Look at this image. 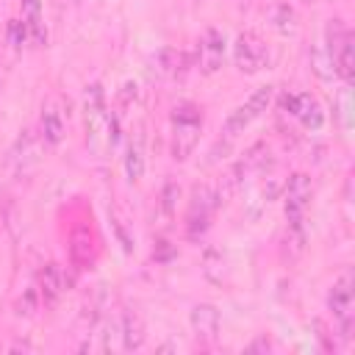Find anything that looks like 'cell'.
Returning a JSON list of instances; mask_svg holds the SVG:
<instances>
[{"instance_id": "cell-1", "label": "cell", "mask_w": 355, "mask_h": 355, "mask_svg": "<svg viewBox=\"0 0 355 355\" xmlns=\"http://www.w3.org/2000/svg\"><path fill=\"white\" fill-rule=\"evenodd\" d=\"M202 133V111L194 103H178L172 108V158L186 161Z\"/></svg>"}, {"instance_id": "cell-2", "label": "cell", "mask_w": 355, "mask_h": 355, "mask_svg": "<svg viewBox=\"0 0 355 355\" xmlns=\"http://www.w3.org/2000/svg\"><path fill=\"white\" fill-rule=\"evenodd\" d=\"M108 108H105V92L100 83H92L86 86V94H83V122H86V141L92 147L94 155H103L108 144Z\"/></svg>"}, {"instance_id": "cell-3", "label": "cell", "mask_w": 355, "mask_h": 355, "mask_svg": "<svg viewBox=\"0 0 355 355\" xmlns=\"http://www.w3.org/2000/svg\"><path fill=\"white\" fill-rule=\"evenodd\" d=\"M275 100V86H258L241 105H236L227 116H225V125H222V136L225 141H233L236 136H241L258 116H263V111L272 105Z\"/></svg>"}, {"instance_id": "cell-4", "label": "cell", "mask_w": 355, "mask_h": 355, "mask_svg": "<svg viewBox=\"0 0 355 355\" xmlns=\"http://www.w3.org/2000/svg\"><path fill=\"white\" fill-rule=\"evenodd\" d=\"M216 208H219V197H216L214 186L197 183V186L191 189L189 208H186V222H183L186 236H189L191 241H197V239L205 236V230L211 227V216H214Z\"/></svg>"}, {"instance_id": "cell-5", "label": "cell", "mask_w": 355, "mask_h": 355, "mask_svg": "<svg viewBox=\"0 0 355 355\" xmlns=\"http://www.w3.org/2000/svg\"><path fill=\"white\" fill-rule=\"evenodd\" d=\"M327 308L338 324V333L344 338L352 336V324H355V283H352V272H341L330 291H327Z\"/></svg>"}, {"instance_id": "cell-6", "label": "cell", "mask_w": 355, "mask_h": 355, "mask_svg": "<svg viewBox=\"0 0 355 355\" xmlns=\"http://www.w3.org/2000/svg\"><path fill=\"white\" fill-rule=\"evenodd\" d=\"M233 64L244 75H258L269 64V47L263 36L255 31H241L233 42Z\"/></svg>"}, {"instance_id": "cell-7", "label": "cell", "mask_w": 355, "mask_h": 355, "mask_svg": "<svg viewBox=\"0 0 355 355\" xmlns=\"http://www.w3.org/2000/svg\"><path fill=\"white\" fill-rule=\"evenodd\" d=\"M313 197V183L305 172H294L286 180L283 189V211H286V222L288 225H302L305 222V211L311 205Z\"/></svg>"}, {"instance_id": "cell-8", "label": "cell", "mask_w": 355, "mask_h": 355, "mask_svg": "<svg viewBox=\"0 0 355 355\" xmlns=\"http://www.w3.org/2000/svg\"><path fill=\"white\" fill-rule=\"evenodd\" d=\"M39 136L44 144L58 147L67 136V100L55 92L50 97H44L42 103V114H39Z\"/></svg>"}, {"instance_id": "cell-9", "label": "cell", "mask_w": 355, "mask_h": 355, "mask_svg": "<svg viewBox=\"0 0 355 355\" xmlns=\"http://www.w3.org/2000/svg\"><path fill=\"white\" fill-rule=\"evenodd\" d=\"M280 108L286 114H291L294 119H300V125L308 128V130H319L324 125L322 103L311 92H283L280 94Z\"/></svg>"}, {"instance_id": "cell-10", "label": "cell", "mask_w": 355, "mask_h": 355, "mask_svg": "<svg viewBox=\"0 0 355 355\" xmlns=\"http://www.w3.org/2000/svg\"><path fill=\"white\" fill-rule=\"evenodd\" d=\"M225 36L216 28H205L200 36V47H197V67L202 75H214L222 61H225Z\"/></svg>"}, {"instance_id": "cell-11", "label": "cell", "mask_w": 355, "mask_h": 355, "mask_svg": "<svg viewBox=\"0 0 355 355\" xmlns=\"http://www.w3.org/2000/svg\"><path fill=\"white\" fill-rule=\"evenodd\" d=\"M189 324H191L197 341L211 344V341L216 338V333H219V311H216V305H211V302H197V305L191 308V313H189Z\"/></svg>"}, {"instance_id": "cell-12", "label": "cell", "mask_w": 355, "mask_h": 355, "mask_svg": "<svg viewBox=\"0 0 355 355\" xmlns=\"http://www.w3.org/2000/svg\"><path fill=\"white\" fill-rule=\"evenodd\" d=\"M119 336H122V349L125 352H136L144 344V319L136 308H122L119 313Z\"/></svg>"}, {"instance_id": "cell-13", "label": "cell", "mask_w": 355, "mask_h": 355, "mask_svg": "<svg viewBox=\"0 0 355 355\" xmlns=\"http://www.w3.org/2000/svg\"><path fill=\"white\" fill-rule=\"evenodd\" d=\"M8 164H11L14 175H25L28 169H33L39 164V141H36V136H31V130H25L17 139V144L8 155Z\"/></svg>"}, {"instance_id": "cell-14", "label": "cell", "mask_w": 355, "mask_h": 355, "mask_svg": "<svg viewBox=\"0 0 355 355\" xmlns=\"http://www.w3.org/2000/svg\"><path fill=\"white\" fill-rule=\"evenodd\" d=\"M125 175L130 183H139L144 175V130L136 128L125 144Z\"/></svg>"}, {"instance_id": "cell-15", "label": "cell", "mask_w": 355, "mask_h": 355, "mask_svg": "<svg viewBox=\"0 0 355 355\" xmlns=\"http://www.w3.org/2000/svg\"><path fill=\"white\" fill-rule=\"evenodd\" d=\"M36 288H39V300H42L47 308H53V305L58 302V297H61V291H64V277H61L58 263H44V266L39 269V283H36Z\"/></svg>"}, {"instance_id": "cell-16", "label": "cell", "mask_w": 355, "mask_h": 355, "mask_svg": "<svg viewBox=\"0 0 355 355\" xmlns=\"http://www.w3.org/2000/svg\"><path fill=\"white\" fill-rule=\"evenodd\" d=\"M266 17H269L272 28H275L280 36H294V33H297V11H294L291 3H286V0H275V3L269 6Z\"/></svg>"}, {"instance_id": "cell-17", "label": "cell", "mask_w": 355, "mask_h": 355, "mask_svg": "<svg viewBox=\"0 0 355 355\" xmlns=\"http://www.w3.org/2000/svg\"><path fill=\"white\" fill-rule=\"evenodd\" d=\"M336 75L344 80V83H352L355 80V36L347 31V36L341 39L338 50H336Z\"/></svg>"}, {"instance_id": "cell-18", "label": "cell", "mask_w": 355, "mask_h": 355, "mask_svg": "<svg viewBox=\"0 0 355 355\" xmlns=\"http://www.w3.org/2000/svg\"><path fill=\"white\" fill-rule=\"evenodd\" d=\"M153 72H155L158 78H166V80L178 78V75L183 72V53L175 50V47H161V50L153 55Z\"/></svg>"}, {"instance_id": "cell-19", "label": "cell", "mask_w": 355, "mask_h": 355, "mask_svg": "<svg viewBox=\"0 0 355 355\" xmlns=\"http://www.w3.org/2000/svg\"><path fill=\"white\" fill-rule=\"evenodd\" d=\"M22 22L28 28V36L36 44H44L47 33H44V25H42V6H39V0H22Z\"/></svg>"}, {"instance_id": "cell-20", "label": "cell", "mask_w": 355, "mask_h": 355, "mask_svg": "<svg viewBox=\"0 0 355 355\" xmlns=\"http://www.w3.org/2000/svg\"><path fill=\"white\" fill-rule=\"evenodd\" d=\"M69 255H72L75 266H80V269H86L92 263L94 255H92V236H89V230H75L72 244H69Z\"/></svg>"}, {"instance_id": "cell-21", "label": "cell", "mask_w": 355, "mask_h": 355, "mask_svg": "<svg viewBox=\"0 0 355 355\" xmlns=\"http://www.w3.org/2000/svg\"><path fill=\"white\" fill-rule=\"evenodd\" d=\"M311 69H313L322 80H333L336 64H333V55L324 50V44H316V47L311 50Z\"/></svg>"}, {"instance_id": "cell-22", "label": "cell", "mask_w": 355, "mask_h": 355, "mask_svg": "<svg viewBox=\"0 0 355 355\" xmlns=\"http://www.w3.org/2000/svg\"><path fill=\"white\" fill-rule=\"evenodd\" d=\"M336 116H338L344 130L352 128V89H349V83H344L336 94Z\"/></svg>"}, {"instance_id": "cell-23", "label": "cell", "mask_w": 355, "mask_h": 355, "mask_svg": "<svg viewBox=\"0 0 355 355\" xmlns=\"http://www.w3.org/2000/svg\"><path fill=\"white\" fill-rule=\"evenodd\" d=\"M39 308V288L36 286H28L17 302V313L19 316H33V311Z\"/></svg>"}, {"instance_id": "cell-24", "label": "cell", "mask_w": 355, "mask_h": 355, "mask_svg": "<svg viewBox=\"0 0 355 355\" xmlns=\"http://www.w3.org/2000/svg\"><path fill=\"white\" fill-rule=\"evenodd\" d=\"M178 197H180V186H178V183H166L164 191H161V208H164L166 216L175 214V208H178Z\"/></svg>"}, {"instance_id": "cell-25", "label": "cell", "mask_w": 355, "mask_h": 355, "mask_svg": "<svg viewBox=\"0 0 355 355\" xmlns=\"http://www.w3.org/2000/svg\"><path fill=\"white\" fill-rule=\"evenodd\" d=\"M8 33H11V42L19 47V44H22V39L28 36V28H25V22H19V19H11V25H8Z\"/></svg>"}, {"instance_id": "cell-26", "label": "cell", "mask_w": 355, "mask_h": 355, "mask_svg": "<svg viewBox=\"0 0 355 355\" xmlns=\"http://www.w3.org/2000/svg\"><path fill=\"white\" fill-rule=\"evenodd\" d=\"M250 349H269V341H255Z\"/></svg>"}]
</instances>
